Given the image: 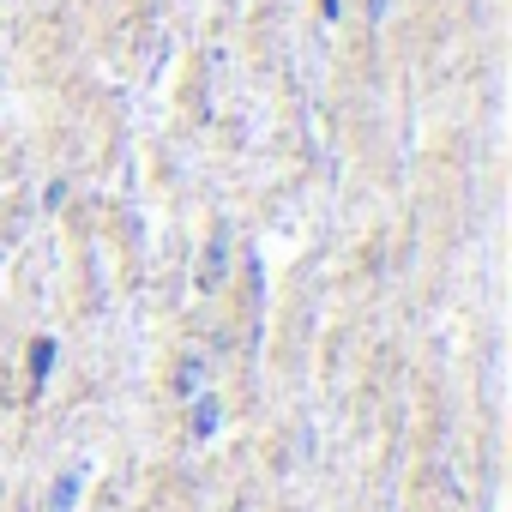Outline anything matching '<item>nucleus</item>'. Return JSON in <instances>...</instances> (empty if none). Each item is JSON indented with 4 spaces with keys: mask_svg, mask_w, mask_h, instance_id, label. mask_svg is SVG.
I'll return each instance as SVG.
<instances>
[{
    "mask_svg": "<svg viewBox=\"0 0 512 512\" xmlns=\"http://www.w3.org/2000/svg\"><path fill=\"white\" fill-rule=\"evenodd\" d=\"M223 272H229V229H217V235H211V247H205L199 290H217V284H223Z\"/></svg>",
    "mask_w": 512,
    "mask_h": 512,
    "instance_id": "f257e3e1",
    "label": "nucleus"
},
{
    "mask_svg": "<svg viewBox=\"0 0 512 512\" xmlns=\"http://www.w3.org/2000/svg\"><path fill=\"white\" fill-rule=\"evenodd\" d=\"M73 500H79V470H67V476L55 482V494H49V512H73Z\"/></svg>",
    "mask_w": 512,
    "mask_h": 512,
    "instance_id": "39448f33",
    "label": "nucleus"
},
{
    "mask_svg": "<svg viewBox=\"0 0 512 512\" xmlns=\"http://www.w3.org/2000/svg\"><path fill=\"white\" fill-rule=\"evenodd\" d=\"M205 386V356H187L181 368H175V398H193Z\"/></svg>",
    "mask_w": 512,
    "mask_h": 512,
    "instance_id": "7ed1b4c3",
    "label": "nucleus"
},
{
    "mask_svg": "<svg viewBox=\"0 0 512 512\" xmlns=\"http://www.w3.org/2000/svg\"><path fill=\"white\" fill-rule=\"evenodd\" d=\"M49 368H55V344H49V338H37V344H31V386H43V380H49Z\"/></svg>",
    "mask_w": 512,
    "mask_h": 512,
    "instance_id": "20e7f679",
    "label": "nucleus"
},
{
    "mask_svg": "<svg viewBox=\"0 0 512 512\" xmlns=\"http://www.w3.org/2000/svg\"><path fill=\"white\" fill-rule=\"evenodd\" d=\"M217 416H223V398L217 392H193V416H187L193 440H211L217 434Z\"/></svg>",
    "mask_w": 512,
    "mask_h": 512,
    "instance_id": "f03ea898",
    "label": "nucleus"
},
{
    "mask_svg": "<svg viewBox=\"0 0 512 512\" xmlns=\"http://www.w3.org/2000/svg\"><path fill=\"white\" fill-rule=\"evenodd\" d=\"M386 7H392V0H368V19H386Z\"/></svg>",
    "mask_w": 512,
    "mask_h": 512,
    "instance_id": "423d86ee",
    "label": "nucleus"
}]
</instances>
